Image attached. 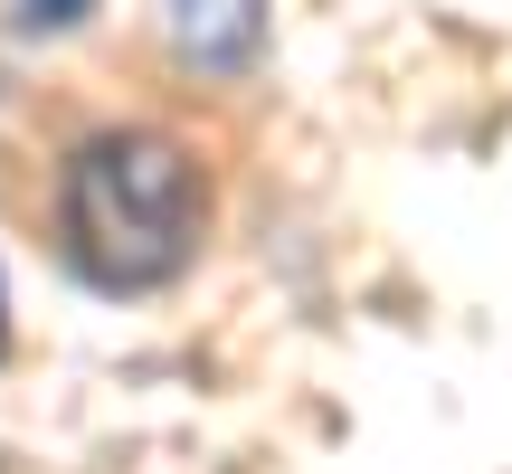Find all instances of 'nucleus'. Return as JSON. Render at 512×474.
<instances>
[{"mask_svg":"<svg viewBox=\"0 0 512 474\" xmlns=\"http://www.w3.org/2000/svg\"><path fill=\"white\" fill-rule=\"evenodd\" d=\"M209 228V181L190 162V143L152 124H114L86 133L57 171V237L67 266L105 294H152L200 256Z\"/></svg>","mask_w":512,"mask_h":474,"instance_id":"f257e3e1","label":"nucleus"},{"mask_svg":"<svg viewBox=\"0 0 512 474\" xmlns=\"http://www.w3.org/2000/svg\"><path fill=\"white\" fill-rule=\"evenodd\" d=\"M256 0H171V38L190 67H247L256 57Z\"/></svg>","mask_w":512,"mask_h":474,"instance_id":"f03ea898","label":"nucleus"},{"mask_svg":"<svg viewBox=\"0 0 512 474\" xmlns=\"http://www.w3.org/2000/svg\"><path fill=\"white\" fill-rule=\"evenodd\" d=\"M95 0H19V19H29V29H67V19H86Z\"/></svg>","mask_w":512,"mask_h":474,"instance_id":"7ed1b4c3","label":"nucleus"}]
</instances>
